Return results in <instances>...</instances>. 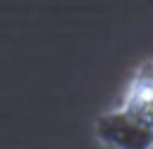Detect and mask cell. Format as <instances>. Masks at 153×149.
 <instances>
[{"instance_id": "1", "label": "cell", "mask_w": 153, "mask_h": 149, "mask_svg": "<svg viewBox=\"0 0 153 149\" xmlns=\"http://www.w3.org/2000/svg\"><path fill=\"white\" fill-rule=\"evenodd\" d=\"M93 132L105 149H153V89L134 74L120 106L96 118Z\"/></svg>"}, {"instance_id": "2", "label": "cell", "mask_w": 153, "mask_h": 149, "mask_svg": "<svg viewBox=\"0 0 153 149\" xmlns=\"http://www.w3.org/2000/svg\"><path fill=\"white\" fill-rule=\"evenodd\" d=\"M136 77H141V79L153 89V60H151V62H146V65H141V67L136 70Z\"/></svg>"}]
</instances>
